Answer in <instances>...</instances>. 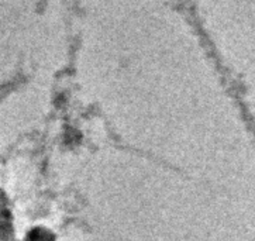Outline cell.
<instances>
[{
  "label": "cell",
  "mask_w": 255,
  "mask_h": 241,
  "mask_svg": "<svg viewBox=\"0 0 255 241\" xmlns=\"http://www.w3.org/2000/svg\"><path fill=\"white\" fill-rule=\"evenodd\" d=\"M21 241H57V236L47 226L37 225L25 232Z\"/></svg>",
  "instance_id": "obj_1"
},
{
  "label": "cell",
  "mask_w": 255,
  "mask_h": 241,
  "mask_svg": "<svg viewBox=\"0 0 255 241\" xmlns=\"http://www.w3.org/2000/svg\"><path fill=\"white\" fill-rule=\"evenodd\" d=\"M11 241H21V240H18V239H14V240H11Z\"/></svg>",
  "instance_id": "obj_2"
}]
</instances>
